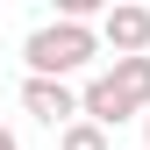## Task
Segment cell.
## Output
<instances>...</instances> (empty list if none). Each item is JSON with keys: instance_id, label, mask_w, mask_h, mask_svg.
<instances>
[{"instance_id": "obj_3", "label": "cell", "mask_w": 150, "mask_h": 150, "mask_svg": "<svg viewBox=\"0 0 150 150\" xmlns=\"http://www.w3.org/2000/svg\"><path fill=\"white\" fill-rule=\"evenodd\" d=\"M79 115H86L93 129H107V136H115V129H122L129 115H143V107H136V100H129V93L100 71V79H86V93H79Z\"/></svg>"}, {"instance_id": "obj_1", "label": "cell", "mask_w": 150, "mask_h": 150, "mask_svg": "<svg viewBox=\"0 0 150 150\" xmlns=\"http://www.w3.org/2000/svg\"><path fill=\"white\" fill-rule=\"evenodd\" d=\"M22 57H29V79H64L71 86V71H86L100 57V29L93 22H50L22 43Z\"/></svg>"}, {"instance_id": "obj_2", "label": "cell", "mask_w": 150, "mask_h": 150, "mask_svg": "<svg viewBox=\"0 0 150 150\" xmlns=\"http://www.w3.org/2000/svg\"><path fill=\"white\" fill-rule=\"evenodd\" d=\"M22 107H29L43 129H57V136H64L71 122H86V115H79V93H71L64 79H22Z\"/></svg>"}, {"instance_id": "obj_7", "label": "cell", "mask_w": 150, "mask_h": 150, "mask_svg": "<svg viewBox=\"0 0 150 150\" xmlns=\"http://www.w3.org/2000/svg\"><path fill=\"white\" fill-rule=\"evenodd\" d=\"M0 150H22V143H14V129H0Z\"/></svg>"}, {"instance_id": "obj_4", "label": "cell", "mask_w": 150, "mask_h": 150, "mask_svg": "<svg viewBox=\"0 0 150 150\" xmlns=\"http://www.w3.org/2000/svg\"><path fill=\"white\" fill-rule=\"evenodd\" d=\"M100 43L115 57H150V7H107L100 14Z\"/></svg>"}, {"instance_id": "obj_5", "label": "cell", "mask_w": 150, "mask_h": 150, "mask_svg": "<svg viewBox=\"0 0 150 150\" xmlns=\"http://www.w3.org/2000/svg\"><path fill=\"white\" fill-rule=\"evenodd\" d=\"M107 79H115L136 107H150V57H115V64H107Z\"/></svg>"}, {"instance_id": "obj_6", "label": "cell", "mask_w": 150, "mask_h": 150, "mask_svg": "<svg viewBox=\"0 0 150 150\" xmlns=\"http://www.w3.org/2000/svg\"><path fill=\"white\" fill-rule=\"evenodd\" d=\"M57 150H115V136H107V129H93V122H71L64 136H57Z\"/></svg>"}, {"instance_id": "obj_8", "label": "cell", "mask_w": 150, "mask_h": 150, "mask_svg": "<svg viewBox=\"0 0 150 150\" xmlns=\"http://www.w3.org/2000/svg\"><path fill=\"white\" fill-rule=\"evenodd\" d=\"M143 143H150V115H143Z\"/></svg>"}]
</instances>
